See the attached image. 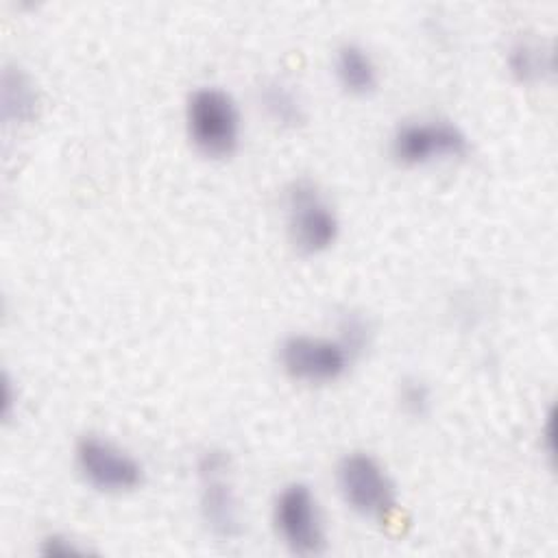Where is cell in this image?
I'll return each mask as SVG.
<instances>
[{
	"mask_svg": "<svg viewBox=\"0 0 558 558\" xmlns=\"http://www.w3.org/2000/svg\"><path fill=\"white\" fill-rule=\"evenodd\" d=\"M185 133L194 150L207 159H229L242 142V109L220 85H201L187 94Z\"/></svg>",
	"mask_w": 558,
	"mask_h": 558,
	"instance_id": "obj_1",
	"label": "cell"
},
{
	"mask_svg": "<svg viewBox=\"0 0 558 558\" xmlns=\"http://www.w3.org/2000/svg\"><path fill=\"white\" fill-rule=\"evenodd\" d=\"M469 135L447 118H414L390 135V155L408 168L456 161L469 155Z\"/></svg>",
	"mask_w": 558,
	"mask_h": 558,
	"instance_id": "obj_6",
	"label": "cell"
},
{
	"mask_svg": "<svg viewBox=\"0 0 558 558\" xmlns=\"http://www.w3.org/2000/svg\"><path fill=\"white\" fill-rule=\"evenodd\" d=\"M355 357L364 353V349L371 344L373 327L368 318L357 310H344L336 318V333H333Z\"/></svg>",
	"mask_w": 558,
	"mask_h": 558,
	"instance_id": "obj_13",
	"label": "cell"
},
{
	"mask_svg": "<svg viewBox=\"0 0 558 558\" xmlns=\"http://www.w3.org/2000/svg\"><path fill=\"white\" fill-rule=\"evenodd\" d=\"M0 109L4 124H28L37 118L39 94L33 78L17 65H7L0 78Z\"/></svg>",
	"mask_w": 558,
	"mask_h": 558,
	"instance_id": "obj_12",
	"label": "cell"
},
{
	"mask_svg": "<svg viewBox=\"0 0 558 558\" xmlns=\"http://www.w3.org/2000/svg\"><path fill=\"white\" fill-rule=\"evenodd\" d=\"M397 403L410 418H425L434 408V392L425 379L410 375L399 381Z\"/></svg>",
	"mask_w": 558,
	"mask_h": 558,
	"instance_id": "obj_14",
	"label": "cell"
},
{
	"mask_svg": "<svg viewBox=\"0 0 558 558\" xmlns=\"http://www.w3.org/2000/svg\"><path fill=\"white\" fill-rule=\"evenodd\" d=\"M74 466L81 480L102 495H126L144 484V464L107 436L85 434L78 438Z\"/></svg>",
	"mask_w": 558,
	"mask_h": 558,
	"instance_id": "obj_8",
	"label": "cell"
},
{
	"mask_svg": "<svg viewBox=\"0 0 558 558\" xmlns=\"http://www.w3.org/2000/svg\"><path fill=\"white\" fill-rule=\"evenodd\" d=\"M272 527L294 556H318L327 547V527L318 495L305 482H290L272 499Z\"/></svg>",
	"mask_w": 558,
	"mask_h": 558,
	"instance_id": "obj_5",
	"label": "cell"
},
{
	"mask_svg": "<svg viewBox=\"0 0 558 558\" xmlns=\"http://www.w3.org/2000/svg\"><path fill=\"white\" fill-rule=\"evenodd\" d=\"M283 216L288 240L301 255L327 253L340 235L338 211L310 179H294L286 187Z\"/></svg>",
	"mask_w": 558,
	"mask_h": 558,
	"instance_id": "obj_3",
	"label": "cell"
},
{
	"mask_svg": "<svg viewBox=\"0 0 558 558\" xmlns=\"http://www.w3.org/2000/svg\"><path fill=\"white\" fill-rule=\"evenodd\" d=\"M331 72L340 89L349 96L362 98L377 89L379 85V65L364 48L355 41H344L333 50Z\"/></svg>",
	"mask_w": 558,
	"mask_h": 558,
	"instance_id": "obj_10",
	"label": "cell"
},
{
	"mask_svg": "<svg viewBox=\"0 0 558 558\" xmlns=\"http://www.w3.org/2000/svg\"><path fill=\"white\" fill-rule=\"evenodd\" d=\"M39 551L44 556H54V558H74V556H85L87 547H83L76 538L61 534V532H52L46 538H41V547Z\"/></svg>",
	"mask_w": 558,
	"mask_h": 558,
	"instance_id": "obj_15",
	"label": "cell"
},
{
	"mask_svg": "<svg viewBox=\"0 0 558 558\" xmlns=\"http://www.w3.org/2000/svg\"><path fill=\"white\" fill-rule=\"evenodd\" d=\"M506 68L521 85H541L554 76L556 59L547 39L536 35H521L510 41L506 50Z\"/></svg>",
	"mask_w": 558,
	"mask_h": 558,
	"instance_id": "obj_9",
	"label": "cell"
},
{
	"mask_svg": "<svg viewBox=\"0 0 558 558\" xmlns=\"http://www.w3.org/2000/svg\"><path fill=\"white\" fill-rule=\"evenodd\" d=\"M541 442H543V449L551 456L554 451V412L549 410V414L545 416V425L541 427Z\"/></svg>",
	"mask_w": 558,
	"mask_h": 558,
	"instance_id": "obj_16",
	"label": "cell"
},
{
	"mask_svg": "<svg viewBox=\"0 0 558 558\" xmlns=\"http://www.w3.org/2000/svg\"><path fill=\"white\" fill-rule=\"evenodd\" d=\"M277 357L281 371L305 386H329L342 379L355 362V355L336 336L320 333L286 336Z\"/></svg>",
	"mask_w": 558,
	"mask_h": 558,
	"instance_id": "obj_7",
	"label": "cell"
},
{
	"mask_svg": "<svg viewBox=\"0 0 558 558\" xmlns=\"http://www.w3.org/2000/svg\"><path fill=\"white\" fill-rule=\"evenodd\" d=\"M257 102L264 116L281 131H294L307 120L303 96L292 83L283 78H270L262 83L257 92Z\"/></svg>",
	"mask_w": 558,
	"mask_h": 558,
	"instance_id": "obj_11",
	"label": "cell"
},
{
	"mask_svg": "<svg viewBox=\"0 0 558 558\" xmlns=\"http://www.w3.org/2000/svg\"><path fill=\"white\" fill-rule=\"evenodd\" d=\"M198 512L207 532L220 541H233L244 530V512L231 480V456L220 447L205 449L196 460Z\"/></svg>",
	"mask_w": 558,
	"mask_h": 558,
	"instance_id": "obj_4",
	"label": "cell"
},
{
	"mask_svg": "<svg viewBox=\"0 0 558 558\" xmlns=\"http://www.w3.org/2000/svg\"><path fill=\"white\" fill-rule=\"evenodd\" d=\"M333 482L342 504L362 519L386 523L399 506L390 471L368 451L344 453L336 464Z\"/></svg>",
	"mask_w": 558,
	"mask_h": 558,
	"instance_id": "obj_2",
	"label": "cell"
}]
</instances>
